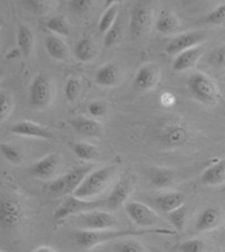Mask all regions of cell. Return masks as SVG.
Returning <instances> with one entry per match:
<instances>
[{
  "label": "cell",
  "instance_id": "bcb514c9",
  "mask_svg": "<svg viewBox=\"0 0 225 252\" xmlns=\"http://www.w3.org/2000/svg\"><path fill=\"white\" fill-rule=\"evenodd\" d=\"M222 252H225V249H224V250H223V251H222Z\"/></svg>",
  "mask_w": 225,
  "mask_h": 252
},
{
  "label": "cell",
  "instance_id": "ba28073f",
  "mask_svg": "<svg viewBox=\"0 0 225 252\" xmlns=\"http://www.w3.org/2000/svg\"><path fill=\"white\" fill-rule=\"evenodd\" d=\"M75 221L81 228V230L88 231L116 229L120 225L119 219L113 214L106 211H100V209L78 215Z\"/></svg>",
  "mask_w": 225,
  "mask_h": 252
},
{
  "label": "cell",
  "instance_id": "9c48e42d",
  "mask_svg": "<svg viewBox=\"0 0 225 252\" xmlns=\"http://www.w3.org/2000/svg\"><path fill=\"white\" fill-rule=\"evenodd\" d=\"M153 9L151 2H134L130 13V32L134 38H142L151 30Z\"/></svg>",
  "mask_w": 225,
  "mask_h": 252
},
{
  "label": "cell",
  "instance_id": "7402d4cb",
  "mask_svg": "<svg viewBox=\"0 0 225 252\" xmlns=\"http://www.w3.org/2000/svg\"><path fill=\"white\" fill-rule=\"evenodd\" d=\"M46 52L51 58L59 62H66L69 58V49L65 41L57 35H48L44 41Z\"/></svg>",
  "mask_w": 225,
  "mask_h": 252
},
{
  "label": "cell",
  "instance_id": "f35d334b",
  "mask_svg": "<svg viewBox=\"0 0 225 252\" xmlns=\"http://www.w3.org/2000/svg\"><path fill=\"white\" fill-rule=\"evenodd\" d=\"M92 0H72L69 1L70 9L76 13V15H86L91 10L93 6Z\"/></svg>",
  "mask_w": 225,
  "mask_h": 252
},
{
  "label": "cell",
  "instance_id": "3957f363",
  "mask_svg": "<svg viewBox=\"0 0 225 252\" xmlns=\"http://www.w3.org/2000/svg\"><path fill=\"white\" fill-rule=\"evenodd\" d=\"M118 173V166L112 164L95 169L83 181L81 186L74 193L77 198L92 200L109 188Z\"/></svg>",
  "mask_w": 225,
  "mask_h": 252
},
{
  "label": "cell",
  "instance_id": "74e56055",
  "mask_svg": "<svg viewBox=\"0 0 225 252\" xmlns=\"http://www.w3.org/2000/svg\"><path fill=\"white\" fill-rule=\"evenodd\" d=\"M225 21V2L219 4L215 7L212 11H210L207 16L204 17V22L208 25L220 26Z\"/></svg>",
  "mask_w": 225,
  "mask_h": 252
},
{
  "label": "cell",
  "instance_id": "5bb4252c",
  "mask_svg": "<svg viewBox=\"0 0 225 252\" xmlns=\"http://www.w3.org/2000/svg\"><path fill=\"white\" fill-rule=\"evenodd\" d=\"M11 133L19 137L51 140L54 138V133L51 130L40 124L33 123L30 120H21L13 124L10 128Z\"/></svg>",
  "mask_w": 225,
  "mask_h": 252
},
{
  "label": "cell",
  "instance_id": "d6a6232c",
  "mask_svg": "<svg viewBox=\"0 0 225 252\" xmlns=\"http://www.w3.org/2000/svg\"><path fill=\"white\" fill-rule=\"evenodd\" d=\"M82 92V82L78 77H69L64 87V94L66 99L69 102H74L77 100V98L81 95Z\"/></svg>",
  "mask_w": 225,
  "mask_h": 252
},
{
  "label": "cell",
  "instance_id": "6da1fadb",
  "mask_svg": "<svg viewBox=\"0 0 225 252\" xmlns=\"http://www.w3.org/2000/svg\"><path fill=\"white\" fill-rule=\"evenodd\" d=\"M145 235H165L173 236L176 235L175 230L168 228H151V229H108L102 231H88L78 229L72 233V237L76 244L84 249H91L97 246H100L107 242L120 240L123 238L139 237Z\"/></svg>",
  "mask_w": 225,
  "mask_h": 252
},
{
  "label": "cell",
  "instance_id": "f1b7e54d",
  "mask_svg": "<svg viewBox=\"0 0 225 252\" xmlns=\"http://www.w3.org/2000/svg\"><path fill=\"white\" fill-rule=\"evenodd\" d=\"M119 13V6L118 2L114 1L111 3L110 7H108L107 10L102 13V16L98 23V29L102 34H106L110 28L116 22V18H118Z\"/></svg>",
  "mask_w": 225,
  "mask_h": 252
},
{
  "label": "cell",
  "instance_id": "836d02e7",
  "mask_svg": "<svg viewBox=\"0 0 225 252\" xmlns=\"http://www.w3.org/2000/svg\"><path fill=\"white\" fill-rule=\"evenodd\" d=\"M178 251L179 252H208L207 242L199 238H194V239H188L182 241L178 246Z\"/></svg>",
  "mask_w": 225,
  "mask_h": 252
},
{
  "label": "cell",
  "instance_id": "83f0119b",
  "mask_svg": "<svg viewBox=\"0 0 225 252\" xmlns=\"http://www.w3.org/2000/svg\"><path fill=\"white\" fill-rule=\"evenodd\" d=\"M69 148L74 152V155L83 161H93L99 156L98 148L88 142H69Z\"/></svg>",
  "mask_w": 225,
  "mask_h": 252
},
{
  "label": "cell",
  "instance_id": "ab89813d",
  "mask_svg": "<svg viewBox=\"0 0 225 252\" xmlns=\"http://www.w3.org/2000/svg\"><path fill=\"white\" fill-rule=\"evenodd\" d=\"M122 34V27L119 21H116L113 26L110 28V30L105 34V44L107 46H111L115 44L119 41Z\"/></svg>",
  "mask_w": 225,
  "mask_h": 252
},
{
  "label": "cell",
  "instance_id": "e0dca14e",
  "mask_svg": "<svg viewBox=\"0 0 225 252\" xmlns=\"http://www.w3.org/2000/svg\"><path fill=\"white\" fill-rule=\"evenodd\" d=\"M188 139V131L180 124H171L162 129L159 141L168 148H177L184 144Z\"/></svg>",
  "mask_w": 225,
  "mask_h": 252
},
{
  "label": "cell",
  "instance_id": "8d00e7d4",
  "mask_svg": "<svg viewBox=\"0 0 225 252\" xmlns=\"http://www.w3.org/2000/svg\"><path fill=\"white\" fill-rule=\"evenodd\" d=\"M13 109V100L11 95L7 92L0 91V123L10 116Z\"/></svg>",
  "mask_w": 225,
  "mask_h": 252
},
{
  "label": "cell",
  "instance_id": "d590c367",
  "mask_svg": "<svg viewBox=\"0 0 225 252\" xmlns=\"http://www.w3.org/2000/svg\"><path fill=\"white\" fill-rule=\"evenodd\" d=\"M168 220L175 228V231H182L187 221V209L185 206L176 209L169 214H167Z\"/></svg>",
  "mask_w": 225,
  "mask_h": 252
},
{
  "label": "cell",
  "instance_id": "7c38bea8",
  "mask_svg": "<svg viewBox=\"0 0 225 252\" xmlns=\"http://www.w3.org/2000/svg\"><path fill=\"white\" fill-rule=\"evenodd\" d=\"M207 38V34L203 31H188L185 33L178 34L169 41L166 45L165 51L169 55H178L187 50H190L195 46L201 45Z\"/></svg>",
  "mask_w": 225,
  "mask_h": 252
},
{
  "label": "cell",
  "instance_id": "cb8c5ba5",
  "mask_svg": "<svg viewBox=\"0 0 225 252\" xmlns=\"http://www.w3.org/2000/svg\"><path fill=\"white\" fill-rule=\"evenodd\" d=\"M17 45L19 52L25 59H28L32 54L34 48V35L27 25H20L18 27Z\"/></svg>",
  "mask_w": 225,
  "mask_h": 252
},
{
  "label": "cell",
  "instance_id": "277c9868",
  "mask_svg": "<svg viewBox=\"0 0 225 252\" xmlns=\"http://www.w3.org/2000/svg\"><path fill=\"white\" fill-rule=\"evenodd\" d=\"M95 170L93 165H82L74 167L66 174L54 179L48 185V194L52 198H60L76 192L86 176Z\"/></svg>",
  "mask_w": 225,
  "mask_h": 252
},
{
  "label": "cell",
  "instance_id": "1f68e13d",
  "mask_svg": "<svg viewBox=\"0 0 225 252\" xmlns=\"http://www.w3.org/2000/svg\"><path fill=\"white\" fill-rule=\"evenodd\" d=\"M46 28L53 33H56L58 35L68 36L70 33V27L69 22L66 19V17L62 15L54 16L46 21Z\"/></svg>",
  "mask_w": 225,
  "mask_h": 252
},
{
  "label": "cell",
  "instance_id": "9a60e30c",
  "mask_svg": "<svg viewBox=\"0 0 225 252\" xmlns=\"http://www.w3.org/2000/svg\"><path fill=\"white\" fill-rule=\"evenodd\" d=\"M159 79H161V69L155 64L147 63L138 69L133 85L140 92H148L157 86Z\"/></svg>",
  "mask_w": 225,
  "mask_h": 252
},
{
  "label": "cell",
  "instance_id": "b9f144b4",
  "mask_svg": "<svg viewBox=\"0 0 225 252\" xmlns=\"http://www.w3.org/2000/svg\"><path fill=\"white\" fill-rule=\"evenodd\" d=\"M22 4L25 6L27 10L31 11L32 13L36 15H42L48 10V1H40V0H28V1H22Z\"/></svg>",
  "mask_w": 225,
  "mask_h": 252
},
{
  "label": "cell",
  "instance_id": "ee69618b",
  "mask_svg": "<svg viewBox=\"0 0 225 252\" xmlns=\"http://www.w3.org/2000/svg\"><path fill=\"white\" fill-rule=\"evenodd\" d=\"M33 252H57V251L50 246H41L39 248L33 250Z\"/></svg>",
  "mask_w": 225,
  "mask_h": 252
},
{
  "label": "cell",
  "instance_id": "52a82bcc",
  "mask_svg": "<svg viewBox=\"0 0 225 252\" xmlns=\"http://www.w3.org/2000/svg\"><path fill=\"white\" fill-rule=\"evenodd\" d=\"M101 207H106V199H82L75 197L74 195L68 197L60 204V206L56 209L53 218L55 221H63L65 219L72 216H78V215L96 211Z\"/></svg>",
  "mask_w": 225,
  "mask_h": 252
},
{
  "label": "cell",
  "instance_id": "60d3db41",
  "mask_svg": "<svg viewBox=\"0 0 225 252\" xmlns=\"http://www.w3.org/2000/svg\"><path fill=\"white\" fill-rule=\"evenodd\" d=\"M88 113L93 118H100V117H104L108 113V105L102 100L91 101L88 105Z\"/></svg>",
  "mask_w": 225,
  "mask_h": 252
},
{
  "label": "cell",
  "instance_id": "f546056e",
  "mask_svg": "<svg viewBox=\"0 0 225 252\" xmlns=\"http://www.w3.org/2000/svg\"><path fill=\"white\" fill-rule=\"evenodd\" d=\"M112 252H147L145 247L140 241L134 239V237L123 238L114 242L111 247Z\"/></svg>",
  "mask_w": 225,
  "mask_h": 252
},
{
  "label": "cell",
  "instance_id": "8992f818",
  "mask_svg": "<svg viewBox=\"0 0 225 252\" xmlns=\"http://www.w3.org/2000/svg\"><path fill=\"white\" fill-rule=\"evenodd\" d=\"M54 98L52 81L43 73L36 74L29 86V105L34 110L49 108Z\"/></svg>",
  "mask_w": 225,
  "mask_h": 252
},
{
  "label": "cell",
  "instance_id": "603a6c76",
  "mask_svg": "<svg viewBox=\"0 0 225 252\" xmlns=\"http://www.w3.org/2000/svg\"><path fill=\"white\" fill-rule=\"evenodd\" d=\"M95 82L100 87H113L120 82V71L116 65L109 63L97 69L95 74Z\"/></svg>",
  "mask_w": 225,
  "mask_h": 252
},
{
  "label": "cell",
  "instance_id": "4316f807",
  "mask_svg": "<svg viewBox=\"0 0 225 252\" xmlns=\"http://www.w3.org/2000/svg\"><path fill=\"white\" fill-rule=\"evenodd\" d=\"M178 28H179V23H178L177 17L171 11L164 9L159 12L156 21V30L158 33L170 34L173 33Z\"/></svg>",
  "mask_w": 225,
  "mask_h": 252
},
{
  "label": "cell",
  "instance_id": "d4e9b609",
  "mask_svg": "<svg viewBox=\"0 0 225 252\" xmlns=\"http://www.w3.org/2000/svg\"><path fill=\"white\" fill-rule=\"evenodd\" d=\"M149 182L153 188L157 189H167L175 182V173L165 167H155L149 172Z\"/></svg>",
  "mask_w": 225,
  "mask_h": 252
},
{
  "label": "cell",
  "instance_id": "f6af8a7d",
  "mask_svg": "<svg viewBox=\"0 0 225 252\" xmlns=\"http://www.w3.org/2000/svg\"><path fill=\"white\" fill-rule=\"evenodd\" d=\"M2 77H3V72H2V69L0 68V81H1Z\"/></svg>",
  "mask_w": 225,
  "mask_h": 252
},
{
  "label": "cell",
  "instance_id": "d6986e66",
  "mask_svg": "<svg viewBox=\"0 0 225 252\" xmlns=\"http://www.w3.org/2000/svg\"><path fill=\"white\" fill-rule=\"evenodd\" d=\"M68 125L75 132L84 137H97L101 133L102 130L99 121L84 116L70 118L68 120Z\"/></svg>",
  "mask_w": 225,
  "mask_h": 252
},
{
  "label": "cell",
  "instance_id": "e575fe53",
  "mask_svg": "<svg viewBox=\"0 0 225 252\" xmlns=\"http://www.w3.org/2000/svg\"><path fill=\"white\" fill-rule=\"evenodd\" d=\"M208 63L217 69H225V44L214 48L208 55Z\"/></svg>",
  "mask_w": 225,
  "mask_h": 252
},
{
  "label": "cell",
  "instance_id": "2e32d148",
  "mask_svg": "<svg viewBox=\"0 0 225 252\" xmlns=\"http://www.w3.org/2000/svg\"><path fill=\"white\" fill-rule=\"evenodd\" d=\"M223 221V215L217 207H207L199 214L195 223L197 232H208L217 229Z\"/></svg>",
  "mask_w": 225,
  "mask_h": 252
},
{
  "label": "cell",
  "instance_id": "ffe728a7",
  "mask_svg": "<svg viewBox=\"0 0 225 252\" xmlns=\"http://www.w3.org/2000/svg\"><path fill=\"white\" fill-rule=\"evenodd\" d=\"M185 200L186 196L184 193L179 192V190H171V192H166L158 195L155 198V203L163 213L169 214L178 208L185 206Z\"/></svg>",
  "mask_w": 225,
  "mask_h": 252
},
{
  "label": "cell",
  "instance_id": "44dd1931",
  "mask_svg": "<svg viewBox=\"0 0 225 252\" xmlns=\"http://www.w3.org/2000/svg\"><path fill=\"white\" fill-rule=\"evenodd\" d=\"M201 184L204 186H220L225 184V158L210 165L203 171L200 177Z\"/></svg>",
  "mask_w": 225,
  "mask_h": 252
},
{
  "label": "cell",
  "instance_id": "ac0fdd59",
  "mask_svg": "<svg viewBox=\"0 0 225 252\" xmlns=\"http://www.w3.org/2000/svg\"><path fill=\"white\" fill-rule=\"evenodd\" d=\"M202 53L203 46L201 45L195 46V48L187 50L185 52H181L180 54L176 55L175 60H173L172 69L177 73L189 71V69L194 68L196 64L199 62L200 58L202 57Z\"/></svg>",
  "mask_w": 225,
  "mask_h": 252
},
{
  "label": "cell",
  "instance_id": "4fadbf2b",
  "mask_svg": "<svg viewBox=\"0 0 225 252\" xmlns=\"http://www.w3.org/2000/svg\"><path fill=\"white\" fill-rule=\"evenodd\" d=\"M134 189V180L132 177H124L115 184L111 193L106 198V207L111 211L120 208L129 202Z\"/></svg>",
  "mask_w": 225,
  "mask_h": 252
},
{
  "label": "cell",
  "instance_id": "7dc6e473",
  "mask_svg": "<svg viewBox=\"0 0 225 252\" xmlns=\"http://www.w3.org/2000/svg\"><path fill=\"white\" fill-rule=\"evenodd\" d=\"M0 252H3V251H2V250H0Z\"/></svg>",
  "mask_w": 225,
  "mask_h": 252
},
{
  "label": "cell",
  "instance_id": "7a4b0ae2",
  "mask_svg": "<svg viewBox=\"0 0 225 252\" xmlns=\"http://www.w3.org/2000/svg\"><path fill=\"white\" fill-rule=\"evenodd\" d=\"M29 211L20 195L12 192L0 194V228L15 231L25 225Z\"/></svg>",
  "mask_w": 225,
  "mask_h": 252
},
{
  "label": "cell",
  "instance_id": "484cf974",
  "mask_svg": "<svg viewBox=\"0 0 225 252\" xmlns=\"http://www.w3.org/2000/svg\"><path fill=\"white\" fill-rule=\"evenodd\" d=\"M74 53L78 61L83 63H88L95 60L97 57V48L90 38L85 36L77 42Z\"/></svg>",
  "mask_w": 225,
  "mask_h": 252
},
{
  "label": "cell",
  "instance_id": "7bdbcfd3",
  "mask_svg": "<svg viewBox=\"0 0 225 252\" xmlns=\"http://www.w3.org/2000/svg\"><path fill=\"white\" fill-rule=\"evenodd\" d=\"M176 102V97L169 94V93H165L162 95V104L164 106H172Z\"/></svg>",
  "mask_w": 225,
  "mask_h": 252
},
{
  "label": "cell",
  "instance_id": "5b68a950",
  "mask_svg": "<svg viewBox=\"0 0 225 252\" xmlns=\"http://www.w3.org/2000/svg\"><path fill=\"white\" fill-rule=\"evenodd\" d=\"M191 96L205 106H213L221 100V92L219 86L207 74L192 73L187 82Z\"/></svg>",
  "mask_w": 225,
  "mask_h": 252
},
{
  "label": "cell",
  "instance_id": "4dcf8cb0",
  "mask_svg": "<svg viewBox=\"0 0 225 252\" xmlns=\"http://www.w3.org/2000/svg\"><path fill=\"white\" fill-rule=\"evenodd\" d=\"M0 152L12 165H21L23 162V152L20 148L12 143L0 144Z\"/></svg>",
  "mask_w": 225,
  "mask_h": 252
},
{
  "label": "cell",
  "instance_id": "30bf717a",
  "mask_svg": "<svg viewBox=\"0 0 225 252\" xmlns=\"http://www.w3.org/2000/svg\"><path fill=\"white\" fill-rule=\"evenodd\" d=\"M123 207L128 217L141 229L155 228L159 221V215L153 208L141 202L129 200Z\"/></svg>",
  "mask_w": 225,
  "mask_h": 252
},
{
  "label": "cell",
  "instance_id": "8fae6325",
  "mask_svg": "<svg viewBox=\"0 0 225 252\" xmlns=\"http://www.w3.org/2000/svg\"><path fill=\"white\" fill-rule=\"evenodd\" d=\"M60 164H62V157L58 153H50L33 163L28 169V173L37 180H51L58 172Z\"/></svg>",
  "mask_w": 225,
  "mask_h": 252
}]
</instances>
